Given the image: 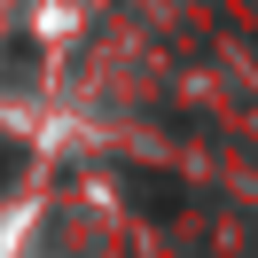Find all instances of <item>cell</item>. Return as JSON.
<instances>
[{
	"mask_svg": "<svg viewBox=\"0 0 258 258\" xmlns=\"http://www.w3.org/2000/svg\"><path fill=\"white\" fill-rule=\"evenodd\" d=\"M125 188L141 196V211H157V219H164V211H180V188H172V180H149V172H133Z\"/></svg>",
	"mask_w": 258,
	"mask_h": 258,
	"instance_id": "6da1fadb",
	"label": "cell"
}]
</instances>
